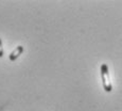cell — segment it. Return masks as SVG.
<instances>
[{
    "mask_svg": "<svg viewBox=\"0 0 122 111\" xmlns=\"http://www.w3.org/2000/svg\"><path fill=\"white\" fill-rule=\"evenodd\" d=\"M101 78H102V83H103V88L106 92H112V86L111 82V78H109V72H108V67L105 63H103L101 65Z\"/></svg>",
    "mask_w": 122,
    "mask_h": 111,
    "instance_id": "cell-1",
    "label": "cell"
},
{
    "mask_svg": "<svg viewBox=\"0 0 122 111\" xmlns=\"http://www.w3.org/2000/svg\"><path fill=\"white\" fill-rule=\"evenodd\" d=\"M23 53V47L21 45H19V46H17L15 49H14L13 51L10 53V56H9V59H10L11 61H15L16 59L19 58V56L21 55Z\"/></svg>",
    "mask_w": 122,
    "mask_h": 111,
    "instance_id": "cell-2",
    "label": "cell"
},
{
    "mask_svg": "<svg viewBox=\"0 0 122 111\" xmlns=\"http://www.w3.org/2000/svg\"><path fill=\"white\" fill-rule=\"evenodd\" d=\"M3 57V48H2V41L0 39V58Z\"/></svg>",
    "mask_w": 122,
    "mask_h": 111,
    "instance_id": "cell-3",
    "label": "cell"
}]
</instances>
